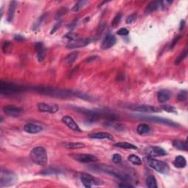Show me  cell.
Listing matches in <instances>:
<instances>
[{
  "mask_svg": "<svg viewBox=\"0 0 188 188\" xmlns=\"http://www.w3.org/2000/svg\"><path fill=\"white\" fill-rule=\"evenodd\" d=\"M37 93H41L43 95L49 96L56 97V98H68L72 96L80 97L83 99H89L90 97L86 96V94L78 92H74L70 90H65L55 88V87H36L32 88Z\"/></svg>",
  "mask_w": 188,
  "mask_h": 188,
  "instance_id": "6da1fadb",
  "label": "cell"
},
{
  "mask_svg": "<svg viewBox=\"0 0 188 188\" xmlns=\"http://www.w3.org/2000/svg\"><path fill=\"white\" fill-rule=\"evenodd\" d=\"M144 162L146 164L151 167L152 168L154 169L155 171L162 174H167L170 171V167L166 162L163 161L158 160V159H154L152 157H146L143 158Z\"/></svg>",
  "mask_w": 188,
  "mask_h": 188,
  "instance_id": "7a4b0ae2",
  "label": "cell"
},
{
  "mask_svg": "<svg viewBox=\"0 0 188 188\" xmlns=\"http://www.w3.org/2000/svg\"><path fill=\"white\" fill-rule=\"evenodd\" d=\"M30 155L32 162L38 165H45L48 161L46 151L43 146H37L34 148Z\"/></svg>",
  "mask_w": 188,
  "mask_h": 188,
  "instance_id": "3957f363",
  "label": "cell"
},
{
  "mask_svg": "<svg viewBox=\"0 0 188 188\" xmlns=\"http://www.w3.org/2000/svg\"><path fill=\"white\" fill-rule=\"evenodd\" d=\"M24 91L21 87L14 83L1 81L0 82V93L4 96H13Z\"/></svg>",
  "mask_w": 188,
  "mask_h": 188,
  "instance_id": "277c9868",
  "label": "cell"
},
{
  "mask_svg": "<svg viewBox=\"0 0 188 188\" xmlns=\"http://www.w3.org/2000/svg\"><path fill=\"white\" fill-rule=\"evenodd\" d=\"M17 179V176L13 171L2 168L0 171V187H10L16 183Z\"/></svg>",
  "mask_w": 188,
  "mask_h": 188,
  "instance_id": "5b68a950",
  "label": "cell"
},
{
  "mask_svg": "<svg viewBox=\"0 0 188 188\" xmlns=\"http://www.w3.org/2000/svg\"><path fill=\"white\" fill-rule=\"evenodd\" d=\"M80 179L83 185L87 188L91 187L93 185H103V181L93 177V176L87 174V173H82L80 176Z\"/></svg>",
  "mask_w": 188,
  "mask_h": 188,
  "instance_id": "8992f818",
  "label": "cell"
},
{
  "mask_svg": "<svg viewBox=\"0 0 188 188\" xmlns=\"http://www.w3.org/2000/svg\"><path fill=\"white\" fill-rule=\"evenodd\" d=\"M130 110H134V111H138L141 112H160L162 110L160 108L154 107L152 105H131L129 107Z\"/></svg>",
  "mask_w": 188,
  "mask_h": 188,
  "instance_id": "52a82bcc",
  "label": "cell"
},
{
  "mask_svg": "<svg viewBox=\"0 0 188 188\" xmlns=\"http://www.w3.org/2000/svg\"><path fill=\"white\" fill-rule=\"evenodd\" d=\"M139 117H140V118H143V119L150 120V121H152V122H156V123L162 124H164V125H167L169 126H173V127H179V124L173 122V120H171L169 119H167V118H164L162 117H157V116H143V115L139 116Z\"/></svg>",
  "mask_w": 188,
  "mask_h": 188,
  "instance_id": "ba28073f",
  "label": "cell"
},
{
  "mask_svg": "<svg viewBox=\"0 0 188 188\" xmlns=\"http://www.w3.org/2000/svg\"><path fill=\"white\" fill-rule=\"evenodd\" d=\"M71 157L74 159H76L77 161L82 163H94L98 161V158L96 157L89 154H74L72 155Z\"/></svg>",
  "mask_w": 188,
  "mask_h": 188,
  "instance_id": "9c48e42d",
  "label": "cell"
},
{
  "mask_svg": "<svg viewBox=\"0 0 188 188\" xmlns=\"http://www.w3.org/2000/svg\"><path fill=\"white\" fill-rule=\"evenodd\" d=\"M91 38H81V39L71 40L66 45V48L68 49H71L81 48V47L86 46L87 44H89L91 42Z\"/></svg>",
  "mask_w": 188,
  "mask_h": 188,
  "instance_id": "30bf717a",
  "label": "cell"
},
{
  "mask_svg": "<svg viewBox=\"0 0 188 188\" xmlns=\"http://www.w3.org/2000/svg\"><path fill=\"white\" fill-rule=\"evenodd\" d=\"M145 151L148 157H152L165 156L167 154L166 151L159 146H148Z\"/></svg>",
  "mask_w": 188,
  "mask_h": 188,
  "instance_id": "8fae6325",
  "label": "cell"
},
{
  "mask_svg": "<svg viewBox=\"0 0 188 188\" xmlns=\"http://www.w3.org/2000/svg\"><path fill=\"white\" fill-rule=\"evenodd\" d=\"M3 111L6 115L11 117H18L24 112V110L21 107H16L15 105H7L4 107Z\"/></svg>",
  "mask_w": 188,
  "mask_h": 188,
  "instance_id": "7c38bea8",
  "label": "cell"
},
{
  "mask_svg": "<svg viewBox=\"0 0 188 188\" xmlns=\"http://www.w3.org/2000/svg\"><path fill=\"white\" fill-rule=\"evenodd\" d=\"M115 43H116L115 36L111 33H109L105 36V38H104L103 40H102L101 47L102 49L104 50L109 49H110L111 47H112L115 44Z\"/></svg>",
  "mask_w": 188,
  "mask_h": 188,
  "instance_id": "4fadbf2b",
  "label": "cell"
},
{
  "mask_svg": "<svg viewBox=\"0 0 188 188\" xmlns=\"http://www.w3.org/2000/svg\"><path fill=\"white\" fill-rule=\"evenodd\" d=\"M159 10H162V1H153L146 6L144 12L146 15H148V14L154 13Z\"/></svg>",
  "mask_w": 188,
  "mask_h": 188,
  "instance_id": "5bb4252c",
  "label": "cell"
},
{
  "mask_svg": "<svg viewBox=\"0 0 188 188\" xmlns=\"http://www.w3.org/2000/svg\"><path fill=\"white\" fill-rule=\"evenodd\" d=\"M62 121L71 130L76 131V132H81V129L79 128L78 124L76 123V121L71 116L65 115L62 118Z\"/></svg>",
  "mask_w": 188,
  "mask_h": 188,
  "instance_id": "9a60e30c",
  "label": "cell"
},
{
  "mask_svg": "<svg viewBox=\"0 0 188 188\" xmlns=\"http://www.w3.org/2000/svg\"><path fill=\"white\" fill-rule=\"evenodd\" d=\"M38 109L42 112H49V113H55L58 111L59 107L58 105H49L46 103H39L38 105Z\"/></svg>",
  "mask_w": 188,
  "mask_h": 188,
  "instance_id": "2e32d148",
  "label": "cell"
},
{
  "mask_svg": "<svg viewBox=\"0 0 188 188\" xmlns=\"http://www.w3.org/2000/svg\"><path fill=\"white\" fill-rule=\"evenodd\" d=\"M42 129L43 128L41 126L32 123L26 124L24 126V130L29 134L39 133L40 132H41Z\"/></svg>",
  "mask_w": 188,
  "mask_h": 188,
  "instance_id": "e0dca14e",
  "label": "cell"
},
{
  "mask_svg": "<svg viewBox=\"0 0 188 188\" xmlns=\"http://www.w3.org/2000/svg\"><path fill=\"white\" fill-rule=\"evenodd\" d=\"M35 49L37 52V58L39 62L44 61L45 58V47L44 45L41 42L36 43L35 45Z\"/></svg>",
  "mask_w": 188,
  "mask_h": 188,
  "instance_id": "ac0fdd59",
  "label": "cell"
},
{
  "mask_svg": "<svg viewBox=\"0 0 188 188\" xmlns=\"http://www.w3.org/2000/svg\"><path fill=\"white\" fill-rule=\"evenodd\" d=\"M171 93L168 90H161L157 93V99L159 103H165L170 99Z\"/></svg>",
  "mask_w": 188,
  "mask_h": 188,
  "instance_id": "d6986e66",
  "label": "cell"
},
{
  "mask_svg": "<svg viewBox=\"0 0 188 188\" xmlns=\"http://www.w3.org/2000/svg\"><path fill=\"white\" fill-rule=\"evenodd\" d=\"M90 138L92 139H99V140H103V139H107L110 140H113V137L111 134L107 132H96V133L91 134L89 135Z\"/></svg>",
  "mask_w": 188,
  "mask_h": 188,
  "instance_id": "ffe728a7",
  "label": "cell"
},
{
  "mask_svg": "<svg viewBox=\"0 0 188 188\" xmlns=\"http://www.w3.org/2000/svg\"><path fill=\"white\" fill-rule=\"evenodd\" d=\"M16 8V2L12 1L10 2L9 8H8V12H7V20L8 22H11L13 21L14 14H15V11Z\"/></svg>",
  "mask_w": 188,
  "mask_h": 188,
  "instance_id": "44dd1931",
  "label": "cell"
},
{
  "mask_svg": "<svg viewBox=\"0 0 188 188\" xmlns=\"http://www.w3.org/2000/svg\"><path fill=\"white\" fill-rule=\"evenodd\" d=\"M173 146L175 148L180 151H187V141H183L180 140H174L172 143Z\"/></svg>",
  "mask_w": 188,
  "mask_h": 188,
  "instance_id": "7402d4cb",
  "label": "cell"
},
{
  "mask_svg": "<svg viewBox=\"0 0 188 188\" xmlns=\"http://www.w3.org/2000/svg\"><path fill=\"white\" fill-rule=\"evenodd\" d=\"M173 165L178 168H184L187 165V160L183 156H177L173 161Z\"/></svg>",
  "mask_w": 188,
  "mask_h": 188,
  "instance_id": "603a6c76",
  "label": "cell"
},
{
  "mask_svg": "<svg viewBox=\"0 0 188 188\" xmlns=\"http://www.w3.org/2000/svg\"><path fill=\"white\" fill-rule=\"evenodd\" d=\"M113 146H115V147H118V148H124V149H132V150H135V149H138V147L134 146V145L129 143H126V142L117 143L114 144Z\"/></svg>",
  "mask_w": 188,
  "mask_h": 188,
  "instance_id": "cb8c5ba5",
  "label": "cell"
},
{
  "mask_svg": "<svg viewBox=\"0 0 188 188\" xmlns=\"http://www.w3.org/2000/svg\"><path fill=\"white\" fill-rule=\"evenodd\" d=\"M65 148H71V149H78L84 148L85 146V145L82 143H63Z\"/></svg>",
  "mask_w": 188,
  "mask_h": 188,
  "instance_id": "d4e9b609",
  "label": "cell"
},
{
  "mask_svg": "<svg viewBox=\"0 0 188 188\" xmlns=\"http://www.w3.org/2000/svg\"><path fill=\"white\" fill-rule=\"evenodd\" d=\"M137 132H138V134H141V135L142 134H148L151 132V128L147 124H140L137 127Z\"/></svg>",
  "mask_w": 188,
  "mask_h": 188,
  "instance_id": "484cf974",
  "label": "cell"
},
{
  "mask_svg": "<svg viewBox=\"0 0 188 188\" xmlns=\"http://www.w3.org/2000/svg\"><path fill=\"white\" fill-rule=\"evenodd\" d=\"M79 56V52H74L69 54L66 58H65V63H66L67 65H71L74 62L75 60H77V58Z\"/></svg>",
  "mask_w": 188,
  "mask_h": 188,
  "instance_id": "4316f807",
  "label": "cell"
},
{
  "mask_svg": "<svg viewBox=\"0 0 188 188\" xmlns=\"http://www.w3.org/2000/svg\"><path fill=\"white\" fill-rule=\"evenodd\" d=\"M146 185L149 188H157V183L156 179L153 176H149L146 179Z\"/></svg>",
  "mask_w": 188,
  "mask_h": 188,
  "instance_id": "83f0119b",
  "label": "cell"
},
{
  "mask_svg": "<svg viewBox=\"0 0 188 188\" xmlns=\"http://www.w3.org/2000/svg\"><path fill=\"white\" fill-rule=\"evenodd\" d=\"M61 173V171L58 169L52 168V167H49V168L44 170L41 172V174L45 176H50V175H58Z\"/></svg>",
  "mask_w": 188,
  "mask_h": 188,
  "instance_id": "f1b7e54d",
  "label": "cell"
},
{
  "mask_svg": "<svg viewBox=\"0 0 188 188\" xmlns=\"http://www.w3.org/2000/svg\"><path fill=\"white\" fill-rule=\"evenodd\" d=\"M128 160L132 163V164L136 165H140L142 164V161L141 159L138 156L135 154H131L128 157Z\"/></svg>",
  "mask_w": 188,
  "mask_h": 188,
  "instance_id": "f546056e",
  "label": "cell"
},
{
  "mask_svg": "<svg viewBox=\"0 0 188 188\" xmlns=\"http://www.w3.org/2000/svg\"><path fill=\"white\" fill-rule=\"evenodd\" d=\"M87 3V1H85V0H82V1H79L73 5V7L71 9V11L73 12H78L79 10H81L82 8L84 7L86 4Z\"/></svg>",
  "mask_w": 188,
  "mask_h": 188,
  "instance_id": "4dcf8cb0",
  "label": "cell"
},
{
  "mask_svg": "<svg viewBox=\"0 0 188 188\" xmlns=\"http://www.w3.org/2000/svg\"><path fill=\"white\" fill-rule=\"evenodd\" d=\"M187 53H188V51L187 49H186L185 51H184L183 52H181L180 55H179V56L176 58V60L175 64L176 65H179V64H180V63L182 62V61L185 60L186 58H187Z\"/></svg>",
  "mask_w": 188,
  "mask_h": 188,
  "instance_id": "1f68e13d",
  "label": "cell"
},
{
  "mask_svg": "<svg viewBox=\"0 0 188 188\" xmlns=\"http://www.w3.org/2000/svg\"><path fill=\"white\" fill-rule=\"evenodd\" d=\"M45 17H46V14L40 16V17L37 20V21L34 24L33 26H32V30H34L35 31V30H37L40 27V25H41V24L43 23V21H44V20L45 19Z\"/></svg>",
  "mask_w": 188,
  "mask_h": 188,
  "instance_id": "d6a6232c",
  "label": "cell"
},
{
  "mask_svg": "<svg viewBox=\"0 0 188 188\" xmlns=\"http://www.w3.org/2000/svg\"><path fill=\"white\" fill-rule=\"evenodd\" d=\"M122 18V14L121 13H118L117 15H116L115 17H114L113 20H112V26H113V27H115V26H117L118 25V24L120 23V20H121Z\"/></svg>",
  "mask_w": 188,
  "mask_h": 188,
  "instance_id": "836d02e7",
  "label": "cell"
},
{
  "mask_svg": "<svg viewBox=\"0 0 188 188\" xmlns=\"http://www.w3.org/2000/svg\"><path fill=\"white\" fill-rule=\"evenodd\" d=\"M178 100L179 101H185L187 99V91H181L178 94Z\"/></svg>",
  "mask_w": 188,
  "mask_h": 188,
  "instance_id": "e575fe53",
  "label": "cell"
},
{
  "mask_svg": "<svg viewBox=\"0 0 188 188\" xmlns=\"http://www.w3.org/2000/svg\"><path fill=\"white\" fill-rule=\"evenodd\" d=\"M77 37V35L76 33H73V32H69V33L65 35L63 38L68 40V42H70V41H71V40H76Z\"/></svg>",
  "mask_w": 188,
  "mask_h": 188,
  "instance_id": "d590c367",
  "label": "cell"
},
{
  "mask_svg": "<svg viewBox=\"0 0 188 188\" xmlns=\"http://www.w3.org/2000/svg\"><path fill=\"white\" fill-rule=\"evenodd\" d=\"M162 110L167 112H170V113H176L177 112L175 108L173 107V106H170V105H163Z\"/></svg>",
  "mask_w": 188,
  "mask_h": 188,
  "instance_id": "8d00e7d4",
  "label": "cell"
},
{
  "mask_svg": "<svg viewBox=\"0 0 188 188\" xmlns=\"http://www.w3.org/2000/svg\"><path fill=\"white\" fill-rule=\"evenodd\" d=\"M68 12V9L67 8H65V7H63V8H60L59 11L57 12V14H56V18L57 19H60V18L62 17V16H63L65 15V13Z\"/></svg>",
  "mask_w": 188,
  "mask_h": 188,
  "instance_id": "74e56055",
  "label": "cell"
},
{
  "mask_svg": "<svg viewBox=\"0 0 188 188\" xmlns=\"http://www.w3.org/2000/svg\"><path fill=\"white\" fill-rule=\"evenodd\" d=\"M112 161H113V162H115V164H119V163L121 162L122 157L120 154H113V156H112Z\"/></svg>",
  "mask_w": 188,
  "mask_h": 188,
  "instance_id": "f35d334b",
  "label": "cell"
},
{
  "mask_svg": "<svg viewBox=\"0 0 188 188\" xmlns=\"http://www.w3.org/2000/svg\"><path fill=\"white\" fill-rule=\"evenodd\" d=\"M62 25V21H60V20H59V21L57 22L56 24H54V26H53V27L52 28V30H51V32H50V33L51 34H53V33H54L55 32L57 31V30H58L59 28L60 27V26Z\"/></svg>",
  "mask_w": 188,
  "mask_h": 188,
  "instance_id": "ab89813d",
  "label": "cell"
},
{
  "mask_svg": "<svg viewBox=\"0 0 188 188\" xmlns=\"http://www.w3.org/2000/svg\"><path fill=\"white\" fill-rule=\"evenodd\" d=\"M129 33V30L126 28H121V29H120L117 32V35L120 36L128 35Z\"/></svg>",
  "mask_w": 188,
  "mask_h": 188,
  "instance_id": "60d3db41",
  "label": "cell"
},
{
  "mask_svg": "<svg viewBox=\"0 0 188 188\" xmlns=\"http://www.w3.org/2000/svg\"><path fill=\"white\" fill-rule=\"evenodd\" d=\"M136 19V14L135 13H133V14H131L130 16H129L127 18H126V23L129 24H132V22H134V20Z\"/></svg>",
  "mask_w": 188,
  "mask_h": 188,
  "instance_id": "b9f144b4",
  "label": "cell"
},
{
  "mask_svg": "<svg viewBox=\"0 0 188 188\" xmlns=\"http://www.w3.org/2000/svg\"><path fill=\"white\" fill-rule=\"evenodd\" d=\"M181 38V36L180 35H176L175 37L174 38H173V40L172 41H171V45H170V46H169V49H173V47H174L175 46H176V44H177V42H178V40H179V38Z\"/></svg>",
  "mask_w": 188,
  "mask_h": 188,
  "instance_id": "7bdbcfd3",
  "label": "cell"
},
{
  "mask_svg": "<svg viewBox=\"0 0 188 188\" xmlns=\"http://www.w3.org/2000/svg\"><path fill=\"white\" fill-rule=\"evenodd\" d=\"M120 187H134L133 185H132L128 181H123L119 185Z\"/></svg>",
  "mask_w": 188,
  "mask_h": 188,
  "instance_id": "ee69618b",
  "label": "cell"
},
{
  "mask_svg": "<svg viewBox=\"0 0 188 188\" xmlns=\"http://www.w3.org/2000/svg\"><path fill=\"white\" fill-rule=\"evenodd\" d=\"M10 45H11V43L8 42V41H6V42L4 43V44L2 46V50H3L4 52L6 53V52H7V50L8 49V47L10 46Z\"/></svg>",
  "mask_w": 188,
  "mask_h": 188,
  "instance_id": "f6af8a7d",
  "label": "cell"
},
{
  "mask_svg": "<svg viewBox=\"0 0 188 188\" xmlns=\"http://www.w3.org/2000/svg\"><path fill=\"white\" fill-rule=\"evenodd\" d=\"M77 21H78V19L73 20V21L72 22H71V23H70V24H68V27L69 28V29H72V28H73L75 26L77 25Z\"/></svg>",
  "mask_w": 188,
  "mask_h": 188,
  "instance_id": "bcb514c9",
  "label": "cell"
},
{
  "mask_svg": "<svg viewBox=\"0 0 188 188\" xmlns=\"http://www.w3.org/2000/svg\"><path fill=\"white\" fill-rule=\"evenodd\" d=\"M14 39L17 41H22V40H24V38L21 35H16L15 37H14Z\"/></svg>",
  "mask_w": 188,
  "mask_h": 188,
  "instance_id": "7dc6e473",
  "label": "cell"
},
{
  "mask_svg": "<svg viewBox=\"0 0 188 188\" xmlns=\"http://www.w3.org/2000/svg\"><path fill=\"white\" fill-rule=\"evenodd\" d=\"M96 58H98L97 56H93V57H91V58H87L86 60V62L89 63V62H91V61H93V60H95Z\"/></svg>",
  "mask_w": 188,
  "mask_h": 188,
  "instance_id": "c3c4849f",
  "label": "cell"
},
{
  "mask_svg": "<svg viewBox=\"0 0 188 188\" xmlns=\"http://www.w3.org/2000/svg\"><path fill=\"white\" fill-rule=\"evenodd\" d=\"M185 20H182V21H181V23H180V27H179V30H182L184 26H185Z\"/></svg>",
  "mask_w": 188,
  "mask_h": 188,
  "instance_id": "681fc988",
  "label": "cell"
}]
</instances>
